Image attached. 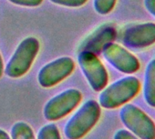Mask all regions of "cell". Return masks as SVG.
Listing matches in <instances>:
<instances>
[{
	"instance_id": "cell-6",
	"label": "cell",
	"mask_w": 155,
	"mask_h": 139,
	"mask_svg": "<svg viewBox=\"0 0 155 139\" xmlns=\"http://www.w3.org/2000/svg\"><path fill=\"white\" fill-rule=\"evenodd\" d=\"M78 62L89 85L95 92L101 91L108 85V72L97 55L89 51H80Z\"/></svg>"
},
{
	"instance_id": "cell-8",
	"label": "cell",
	"mask_w": 155,
	"mask_h": 139,
	"mask_svg": "<svg viewBox=\"0 0 155 139\" xmlns=\"http://www.w3.org/2000/svg\"><path fill=\"white\" fill-rule=\"evenodd\" d=\"M121 43L130 49H143L155 44V23L145 22L127 26L120 35Z\"/></svg>"
},
{
	"instance_id": "cell-17",
	"label": "cell",
	"mask_w": 155,
	"mask_h": 139,
	"mask_svg": "<svg viewBox=\"0 0 155 139\" xmlns=\"http://www.w3.org/2000/svg\"><path fill=\"white\" fill-rule=\"evenodd\" d=\"M113 139H140L127 129H119L115 132Z\"/></svg>"
},
{
	"instance_id": "cell-20",
	"label": "cell",
	"mask_w": 155,
	"mask_h": 139,
	"mask_svg": "<svg viewBox=\"0 0 155 139\" xmlns=\"http://www.w3.org/2000/svg\"><path fill=\"white\" fill-rule=\"evenodd\" d=\"M3 72H4V64H3V60H2L1 54H0V77H2Z\"/></svg>"
},
{
	"instance_id": "cell-18",
	"label": "cell",
	"mask_w": 155,
	"mask_h": 139,
	"mask_svg": "<svg viewBox=\"0 0 155 139\" xmlns=\"http://www.w3.org/2000/svg\"><path fill=\"white\" fill-rule=\"evenodd\" d=\"M143 5L146 10L155 17V0H144Z\"/></svg>"
},
{
	"instance_id": "cell-19",
	"label": "cell",
	"mask_w": 155,
	"mask_h": 139,
	"mask_svg": "<svg viewBox=\"0 0 155 139\" xmlns=\"http://www.w3.org/2000/svg\"><path fill=\"white\" fill-rule=\"evenodd\" d=\"M0 139H11V137L5 130L0 128Z\"/></svg>"
},
{
	"instance_id": "cell-13",
	"label": "cell",
	"mask_w": 155,
	"mask_h": 139,
	"mask_svg": "<svg viewBox=\"0 0 155 139\" xmlns=\"http://www.w3.org/2000/svg\"><path fill=\"white\" fill-rule=\"evenodd\" d=\"M37 139H61V136L58 126L50 123L43 125L39 129Z\"/></svg>"
},
{
	"instance_id": "cell-11",
	"label": "cell",
	"mask_w": 155,
	"mask_h": 139,
	"mask_svg": "<svg viewBox=\"0 0 155 139\" xmlns=\"http://www.w3.org/2000/svg\"><path fill=\"white\" fill-rule=\"evenodd\" d=\"M143 98L148 106L155 108V59L150 60L145 68Z\"/></svg>"
},
{
	"instance_id": "cell-3",
	"label": "cell",
	"mask_w": 155,
	"mask_h": 139,
	"mask_svg": "<svg viewBox=\"0 0 155 139\" xmlns=\"http://www.w3.org/2000/svg\"><path fill=\"white\" fill-rule=\"evenodd\" d=\"M38 51L39 42L37 38L32 36L25 38L9 59L5 68V74L11 78L23 77L30 69Z\"/></svg>"
},
{
	"instance_id": "cell-12",
	"label": "cell",
	"mask_w": 155,
	"mask_h": 139,
	"mask_svg": "<svg viewBox=\"0 0 155 139\" xmlns=\"http://www.w3.org/2000/svg\"><path fill=\"white\" fill-rule=\"evenodd\" d=\"M11 139H36L31 126L23 121L17 122L11 127Z\"/></svg>"
},
{
	"instance_id": "cell-10",
	"label": "cell",
	"mask_w": 155,
	"mask_h": 139,
	"mask_svg": "<svg viewBox=\"0 0 155 139\" xmlns=\"http://www.w3.org/2000/svg\"><path fill=\"white\" fill-rule=\"evenodd\" d=\"M117 37V30L111 24H105L95 30L81 45L80 51H89L95 55L102 52L103 48L112 43Z\"/></svg>"
},
{
	"instance_id": "cell-2",
	"label": "cell",
	"mask_w": 155,
	"mask_h": 139,
	"mask_svg": "<svg viewBox=\"0 0 155 139\" xmlns=\"http://www.w3.org/2000/svg\"><path fill=\"white\" fill-rule=\"evenodd\" d=\"M101 106L95 100H88L68 120L64 134L68 139H81L99 122Z\"/></svg>"
},
{
	"instance_id": "cell-7",
	"label": "cell",
	"mask_w": 155,
	"mask_h": 139,
	"mask_svg": "<svg viewBox=\"0 0 155 139\" xmlns=\"http://www.w3.org/2000/svg\"><path fill=\"white\" fill-rule=\"evenodd\" d=\"M74 68L75 63L71 57L57 58L42 66L38 74V81L44 88L52 87L70 76Z\"/></svg>"
},
{
	"instance_id": "cell-1",
	"label": "cell",
	"mask_w": 155,
	"mask_h": 139,
	"mask_svg": "<svg viewBox=\"0 0 155 139\" xmlns=\"http://www.w3.org/2000/svg\"><path fill=\"white\" fill-rule=\"evenodd\" d=\"M140 90V80L133 76L121 77L108 87L99 96V104L105 109H115L133 99Z\"/></svg>"
},
{
	"instance_id": "cell-5",
	"label": "cell",
	"mask_w": 155,
	"mask_h": 139,
	"mask_svg": "<svg viewBox=\"0 0 155 139\" xmlns=\"http://www.w3.org/2000/svg\"><path fill=\"white\" fill-rule=\"evenodd\" d=\"M82 94L80 90L69 88L50 98L43 109L44 116L48 121H57L72 112L81 102Z\"/></svg>"
},
{
	"instance_id": "cell-4",
	"label": "cell",
	"mask_w": 155,
	"mask_h": 139,
	"mask_svg": "<svg viewBox=\"0 0 155 139\" xmlns=\"http://www.w3.org/2000/svg\"><path fill=\"white\" fill-rule=\"evenodd\" d=\"M120 118L128 131L140 139H155V123L143 110L127 103L120 110Z\"/></svg>"
},
{
	"instance_id": "cell-15",
	"label": "cell",
	"mask_w": 155,
	"mask_h": 139,
	"mask_svg": "<svg viewBox=\"0 0 155 139\" xmlns=\"http://www.w3.org/2000/svg\"><path fill=\"white\" fill-rule=\"evenodd\" d=\"M50 2L68 8H79L87 3L88 0H49Z\"/></svg>"
},
{
	"instance_id": "cell-14",
	"label": "cell",
	"mask_w": 155,
	"mask_h": 139,
	"mask_svg": "<svg viewBox=\"0 0 155 139\" xmlns=\"http://www.w3.org/2000/svg\"><path fill=\"white\" fill-rule=\"evenodd\" d=\"M116 2L117 0H93V6L100 15H107L113 10Z\"/></svg>"
},
{
	"instance_id": "cell-9",
	"label": "cell",
	"mask_w": 155,
	"mask_h": 139,
	"mask_svg": "<svg viewBox=\"0 0 155 139\" xmlns=\"http://www.w3.org/2000/svg\"><path fill=\"white\" fill-rule=\"evenodd\" d=\"M104 58L118 71L131 75L138 72L140 68L139 59L123 46L116 44H108L101 52Z\"/></svg>"
},
{
	"instance_id": "cell-16",
	"label": "cell",
	"mask_w": 155,
	"mask_h": 139,
	"mask_svg": "<svg viewBox=\"0 0 155 139\" xmlns=\"http://www.w3.org/2000/svg\"><path fill=\"white\" fill-rule=\"evenodd\" d=\"M11 3L21 6V7H28V8H35L38 7L42 4L43 0H8Z\"/></svg>"
}]
</instances>
